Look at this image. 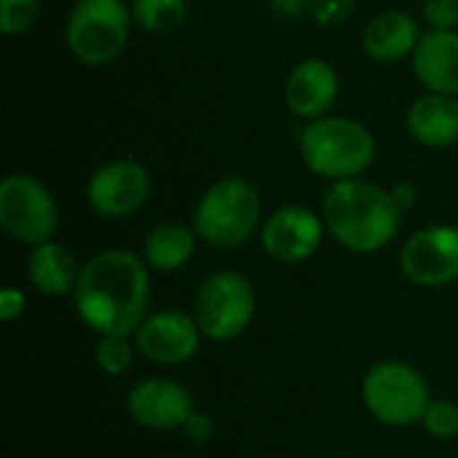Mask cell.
Wrapping results in <instances>:
<instances>
[{"label":"cell","instance_id":"cell-1","mask_svg":"<svg viewBox=\"0 0 458 458\" xmlns=\"http://www.w3.org/2000/svg\"><path fill=\"white\" fill-rule=\"evenodd\" d=\"M72 306L99 335H134L150 309L148 263L129 250L97 252L81 268Z\"/></svg>","mask_w":458,"mask_h":458},{"label":"cell","instance_id":"cell-2","mask_svg":"<svg viewBox=\"0 0 458 458\" xmlns=\"http://www.w3.org/2000/svg\"><path fill=\"white\" fill-rule=\"evenodd\" d=\"M322 220L327 233L352 252H378L403 225V209L392 191L365 180H338L322 199Z\"/></svg>","mask_w":458,"mask_h":458},{"label":"cell","instance_id":"cell-3","mask_svg":"<svg viewBox=\"0 0 458 458\" xmlns=\"http://www.w3.org/2000/svg\"><path fill=\"white\" fill-rule=\"evenodd\" d=\"M303 164L325 180H352L376 158V137L354 118L325 115L311 121L301 134Z\"/></svg>","mask_w":458,"mask_h":458},{"label":"cell","instance_id":"cell-4","mask_svg":"<svg viewBox=\"0 0 458 458\" xmlns=\"http://www.w3.org/2000/svg\"><path fill=\"white\" fill-rule=\"evenodd\" d=\"M263 204L252 182L242 177H223L212 182L199 199L193 231L217 250H233L252 239L260 225Z\"/></svg>","mask_w":458,"mask_h":458},{"label":"cell","instance_id":"cell-5","mask_svg":"<svg viewBox=\"0 0 458 458\" xmlns=\"http://www.w3.org/2000/svg\"><path fill=\"white\" fill-rule=\"evenodd\" d=\"M131 11L123 0H78L67 19V46L75 59L102 67L118 59L129 43Z\"/></svg>","mask_w":458,"mask_h":458},{"label":"cell","instance_id":"cell-6","mask_svg":"<svg viewBox=\"0 0 458 458\" xmlns=\"http://www.w3.org/2000/svg\"><path fill=\"white\" fill-rule=\"evenodd\" d=\"M362 403L386 427H413L424 421L432 403L427 378L405 362H378L362 381Z\"/></svg>","mask_w":458,"mask_h":458},{"label":"cell","instance_id":"cell-7","mask_svg":"<svg viewBox=\"0 0 458 458\" xmlns=\"http://www.w3.org/2000/svg\"><path fill=\"white\" fill-rule=\"evenodd\" d=\"M193 317L201 335L215 344L236 341L255 317V290L239 271H217L199 287Z\"/></svg>","mask_w":458,"mask_h":458},{"label":"cell","instance_id":"cell-8","mask_svg":"<svg viewBox=\"0 0 458 458\" xmlns=\"http://www.w3.org/2000/svg\"><path fill=\"white\" fill-rule=\"evenodd\" d=\"M59 225V209L51 191L32 174H8L0 182V228L21 244L51 242Z\"/></svg>","mask_w":458,"mask_h":458},{"label":"cell","instance_id":"cell-9","mask_svg":"<svg viewBox=\"0 0 458 458\" xmlns=\"http://www.w3.org/2000/svg\"><path fill=\"white\" fill-rule=\"evenodd\" d=\"M148 196H150V177L145 166L131 158L102 164L86 185L89 207L107 220H121L134 215L137 209L145 207Z\"/></svg>","mask_w":458,"mask_h":458},{"label":"cell","instance_id":"cell-10","mask_svg":"<svg viewBox=\"0 0 458 458\" xmlns=\"http://www.w3.org/2000/svg\"><path fill=\"white\" fill-rule=\"evenodd\" d=\"M403 274L419 287H445L458 279V228L429 225L416 231L400 252Z\"/></svg>","mask_w":458,"mask_h":458},{"label":"cell","instance_id":"cell-11","mask_svg":"<svg viewBox=\"0 0 458 458\" xmlns=\"http://www.w3.org/2000/svg\"><path fill=\"white\" fill-rule=\"evenodd\" d=\"M201 338L204 335L193 314L166 309L148 314V319L134 333V346L145 360L172 368L193 360L201 346Z\"/></svg>","mask_w":458,"mask_h":458},{"label":"cell","instance_id":"cell-12","mask_svg":"<svg viewBox=\"0 0 458 458\" xmlns=\"http://www.w3.org/2000/svg\"><path fill=\"white\" fill-rule=\"evenodd\" d=\"M325 220L306 207H282L263 225V250L271 260L284 266L306 263L317 255L325 239Z\"/></svg>","mask_w":458,"mask_h":458},{"label":"cell","instance_id":"cell-13","mask_svg":"<svg viewBox=\"0 0 458 458\" xmlns=\"http://www.w3.org/2000/svg\"><path fill=\"white\" fill-rule=\"evenodd\" d=\"M129 419L153 432L182 429L193 413L191 392L172 378H145L126 397Z\"/></svg>","mask_w":458,"mask_h":458},{"label":"cell","instance_id":"cell-14","mask_svg":"<svg viewBox=\"0 0 458 458\" xmlns=\"http://www.w3.org/2000/svg\"><path fill=\"white\" fill-rule=\"evenodd\" d=\"M284 99L298 118H325L338 99V72L325 59H303L287 78Z\"/></svg>","mask_w":458,"mask_h":458},{"label":"cell","instance_id":"cell-15","mask_svg":"<svg viewBox=\"0 0 458 458\" xmlns=\"http://www.w3.org/2000/svg\"><path fill=\"white\" fill-rule=\"evenodd\" d=\"M413 70L427 91L458 97L456 30H429L427 35H421L413 51Z\"/></svg>","mask_w":458,"mask_h":458},{"label":"cell","instance_id":"cell-16","mask_svg":"<svg viewBox=\"0 0 458 458\" xmlns=\"http://www.w3.org/2000/svg\"><path fill=\"white\" fill-rule=\"evenodd\" d=\"M408 131L427 148H451L458 142V99L427 91L408 107Z\"/></svg>","mask_w":458,"mask_h":458},{"label":"cell","instance_id":"cell-17","mask_svg":"<svg viewBox=\"0 0 458 458\" xmlns=\"http://www.w3.org/2000/svg\"><path fill=\"white\" fill-rule=\"evenodd\" d=\"M419 40V21L405 11H384L373 16L362 32V48L376 62H400L416 51Z\"/></svg>","mask_w":458,"mask_h":458},{"label":"cell","instance_id":"cell-18","mask_svg":"<svg viewBox=\"0 0 458 458\" xmlns=\"http://www.w3.org/2000/svg\"><path fill=\"white\" fill-rule=\"evenodd\" d=\"M27 276L30 284L48 298H62L75 293L81 268L75 263V255L56 242H43L32 247L30 260H27Z\"/></svg>","mask_w":458,"mask_h":458},{"label":"cell","instance_id":"cell-19","mask_svg":"<svg viewBox=\"0 0 458 458\" xmlns=\"http://www.w3.org/2000/svg\"><path fill=\"white\" fill-rule=\"evenodd\" d=\"M196 242H199V233L193 228L182 223H164L145 236L142 260L148 263V268L161 271V274L177 271L193 258Z\"/></svg>","mask_w":458,"mask_h":458},{"label":"cell","instance_id":"cell-20","mask_svg":"<svg viewBox=\"0 0 458 458\" xmlns=\"http://www.w3.org/2000/svg\"><path fill=\"white\" fill-rule=\"evenodd\" d=\"M131 16L145 32L166 35V32H174L185 21L188 3L185 0H134Z\"/></svg>","mask_w":458,"mask_h":458},{"label":"cell","instance_id":"cell-21","mask_svg":"<svg viewBox=\"0 0 458 458\" xmlns=\"http://www.w3.org/2000/svg\"><path fill=\"white\" fill-rule=\"evenodd\" d=\"M97 365L107 376H123L134 362V346L129 344V335H99L97 344Z\"/></svg>","mask_w":458,"mask_h":458},{"label":"cell","instance_id":"cell-22","mask_svg":"<svg viewBox=\"0 0 458 458\" xmlns=\"http://www.w3.org/2000/svg\"><path fill=\"white\" fill-rule=\"evenodd\" d=\"M421 424L435 440H454L458 435V405L451 400H432Z\"/></svg>","mask_w":458,"mask_h":458},{"label":"cell","instance_id":"cell-23","mask_svg":"<svg viewBox=\"0 0 458 458\" xmlns=\"http://www.w3.org/2000/svg\"><path fill=\"white\" fill-rule=\"evenodd\" d=\"M0 30L3 35H19L27 32L38 13H40V0H0Z\"/></svg>","mask_w":458,"mask_h":458},{"label":"cell","instance_id":"cell-24","mask_svg":"<svg viewBox=\"0 0 458 458\" xmlns=\"http://www.w3.org/2000/svg\"><path fill=\"white\" fill-rule=\"evenodd\" d=\"M357 8V0H309V13L319 24H344Z\"/></svg>","mask_w":458,"mask_h":458},{"label":"cell","instance_id":"cell-25","mask_svg":"<svg viewBox=\"0 0 458 458\" xmlns=\"http://www.w3.org/2000/svg\"><path fill=\"white\" fill-rule=\"evenodd\" d=\"M424 19L432 30H456L458 0H424Z\"/></svg>","mask_w":458,"mask_h":458},{"label":"cell","instance_id":"cell-26","mask_svg":"<svg viewBox=\"0 0 458 458\" xmlns=\"http://www.w3.org/2000/svg\"><path fill=\"white\" fill-rule=\"evenodd\" d=\"M180 432L185 435L188 443H193V445H207V443L212 440V435H215V424H212V419H209L207 413L193 411V413L188 416V421L182 424Z\"/></svg>","mask_w":458,"mask_h":458},{"label":"cell","instance_id":"cell-27","mask_svg":"<svg viewBox=\"0 0 458 458\" xmlns=\"http://www.w3.org/2000/svg\"><path fill=\"white\" fill-rule=\"evenodd\" d=\"M24 306H27V301H24L21 290L5 287V290L0 293V319H3V322L19 319V317L24 314Z\"/></svg>","mask_w":458,"mask_h":458},{"label":"cell","instance_id":"cell-28","mask_svg":"<svg viewBox=\"0 0 458 458\" xmlns=\"http://www.w3.org/2000/svg\"><path fill=\"white\" fill-rule=\"evenodd\" d=\"M268 5L276 16H284V19H293L303 11H309V0H268Z\"/></svg>","mask_w":458,"mask_h":458},{"label":"cell","instance_id":"cell-29","mask_svg":"<svg viewBox=\"0 0 458 458\" xmlns=\"http://www.w3.org/2000/svg\"><path fill=\"white\" fill-rule=\"evenodd\" d=\"M392 196H394V201H397V207H400L403 212H405L408 207L416 204V188L408 185V182H397V185L392 188Z\"/></svg>","mask_w":458,"mask_h":458}]
</instances>
